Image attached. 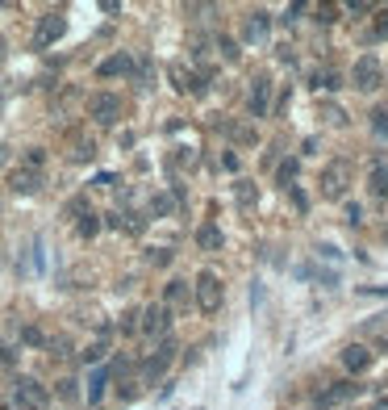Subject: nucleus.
<instances>
[{"label": "nucleus", "instance_id": "obj_1", "mask_svg": "<svg viewBox=\"0 0 388 410\" xmlns=\"http://www.w3.org/2000/svg\"><path fill=\"white\" fill-rule=\"evenodd\" d=\"M192 302H196L201 314H217V310H221L225 289H221V276H217L213 268H201V273H196V280H192Z\"/></svg>", "mask_w": 388, "mask_h": 410}, {"label": "nucleus", "instance_id": "obj_2", "mask_svg": "<svg viewBox=\"0 0 388 410\" xmlns=\"http://www.w3.org/2000/svg\"><path fill=\"white\" fill-rule=\"evenodd\" d=\"M122 113H126V105H122L117 92H92V96H88V118H92L96 126H117Z\"/></svg>", "mask_w": 388, "mask_h": 410}, {"label": "nucleus", "instance_id": "obj_3", "mask_svg": "<svg viewBox=\"0 0 388 410\" xmlns=\"http://www.w3.org/2000/svg\"><path fill=\"white\" fill-rule=\"evenodd\" d=\"M13 406H17V410H46V406H50V394H46L42 381H34V377H17V381H13Z\"/></svg>", "mask_w": 388, "mask_h": 410}, {"label": "nucleus", "instance_id": "obj_4", "mask_svg": "<svg viewBox=\"0 0 388 410\" xmlns=\"http://www.w3.org/2000/svg\"><path fill=\"white\" fill-rule=\"evenodd\" d=\"M346 188H351V164L346 159H330L322 168V197L326 201H343Z\"/></svg>", "mask_w": 388, "mask_h": 410}, {"label": "nucleus", "instance_id": "obj_5", "mask_svg": "<svg viewBox=\"0 0 388 410\" xmlns=\"http://www.w3.org/2000/svg\"><path fill=\"white\" fill-rule=\"evenodd\" d=\"M175 352H180V348H175L172 335H167V339H159V348L142 360V381H146V385H151V381H163V372L175 365Z\"/></svg>", "mask_w": 388, "mask_h": 410}, {"label": "nucleus", "instance_id": "obj_6", "mask_svg": "<svg viewBox=\"0 0 388 410\" xmlns=\"http://www.w3.org/2000/svg\"><path fill=\"white\" fill-rule=\"evenodd\" d=\"M138 331L151 339H167L172 335V310L163 302H151L146 310H138Z\"/></svg>", "mask_w": 388, "mask_h": 410}, {"label": "nucleus", "instance_id": "obj_7", "mask_svg": "<svg viewBox=\"0 0 388 410\" xmlns=\"http://www.w3.org/2000/svg\"><path fill=\"white\" fill-rule=\"evenodd\" d=\"M351 84L359 92H376L384 84V67H380V59L376 55H363V59H355V72H351Z\"/></svg>", "mask_w": 388, "mask_h": 410}, {"label": "nucleus", "instance_id": "obj_8", "mask_svg": "<svg viewBox=\"0 0 388 410\" xmlns=\"http://www.w3.org/2000/svg\"><path fill=\"white\" fill-rule=\"evenodd\" d=\"M67 34V17L63 13H42L38 17V30H34V50H46Z\"/></svg>", "mask_w": 388, "mask_h": 410}, {"label": "nucleus", "instance_id": "obj_9", "mask_svg": "<svg viewBox=\"0 0 388 410\" xmlns=\"http://www.w3.org/2000/svg\"><path fill=\"white\" fill-rule=\"evenodd\" d=\"M363 389H368V385H359V381H334V385L317 389V406H343V402H355Z\"/></svg>", "mask_w": 388, "mask_h": 410}, {"label": "nucleus", "instance_id": "obj_10", "mask_svg": "<svg viewBox=\"0 0 388 410\" xmlns=\"http://www.w3.org/2000/svg\"><path fill=\"white\" fill-rule=\"evenodd\" d=\"M96 76L100 80H134V55L129 50H117V55H109V59H100L96 63Z\"/></svg>", "mask_w": 388, "mask_h": 410}, {"label": "nucleus", "instance_id": "obj_11", "mask_svg": "<svg viewBox=\"0 0 388 410\" xmlns=\"http://www.w3.org/2000/svg\"><path fill=\"white\" fill-rule=\"evenodd\" d=\"M42 184H46V172H30V168H13V172H8V188H13L17 197H34Z\"/></svg>", "mask_w": 388, "mask_h": 410}, {"label": "nucleus", "instance_id": "obj_12", "mask_svg": "<svg viewBox=\"0 0 388 410\" xmlns=\"http://www.w3.org/2000/svg\"><path fill=\"white\" fill-rule=\"evenodd\" d=\"M247 109H251V118H267V113H271V80H267V76H259L255 84H251Z\"/></svg>", "mask_w": 388, "mask_h": 410}, {"label": "nucleus", "instance_id": "obj_13", "mask_svg": "<svg viewBox=\"0 0 388 410\" xmlns=\"http://www.w3.org/2000/svg\"><path fill=\"white\" fill-rule=\"evenodd\" d=\"M188 297H192V285H188V280L172 276V280L163 285V306H167V310H184V306H188Z\"/></svg>", "mask_w": 388, "mask_h": 410}, {"label": "nucleus", "instance_id": "obj_14", "mask_svg": "<svg viewBox=\"0 0 388 410\" xmlns=\"http://www.w3.org/2000/svg\"><path fill=\"white\" fill-rule=\"evenodd\" d=\"M267 30H271V13H263V8H255L251 17H247V25H242V38L247 42H267Z\"/></svg>", "mask_w": 388, "mask_h": 410}, {"label": "nucleus", "instance_id": "obj_15", "mask_svg": "<svg viewBox=\"0 0 388 410\" xmlns=\"http://www.w3.org/2000/svg\"><path fill=\"white\" fill-rule=\"evenodd\" d=\"M372 360H376V356H372L363 343H346V348H343V365H346V372H355V377H359V372H368Z\"/></svg>", "mask_w": 388, "mask_h": 410}, {"label": "nucleus", "instance_id": "obj_16", "mask_svg": "<svg viewBox=\"0 0 388 410\" xmlns=\"http://www.w3.org/2000/svg\"><path fill=\"white\" fill-rule=\"evenodd\" d=\"M196 247H201V251H221V247H225L221 227H217V222H205V227L196 230Z\"/></svg>", "mask_w": 388, "mask_h": 410}, {"label": "nucleus", "instance_id": "obj_17", "mask_svg": "<svg viewBox=\"0 0 388 410\" xmlns=\"http://www.w3.org/2000/svg\"><path fill=\"white\" fill-rule=\"evenodd\" d=\"M105 385H109V368H96V372L88 377V402H92V406L105 398Z\"/></svg>", "mask_w": 388, "mask_h": 410}, {"label": "nucleus", "instance_id": "obj_18", "mask_svg": "<svg viewBox=\"0 0 388 410\" xmlns=\"http://www.w3.org/2000/svg\"><path fill=\"white\" fill-rule=\"evenodd\" d=\"M172 210H175V197H172V193H155V197H151V210H146V214H151V218H167Z\"/></svg>", "mask_w": 388, "mask_h": 410}, {"label": "nucleus", "instance_id": "obj_19", "mask_svg": "<svg viewBox=\"0 0 388 410\" xmlns=\"http://www.w3.org/2000/svg\"><path fill=\"white\" fill-rule=\"evenodd\" d=\"M368 184H372V197H380V201H384V197H388V164H376Z\"/></svg>", "mask_w": 388, "mask_h": 410}, {"label": "nucleus", "instance_id": "obj_20", "mask_svg": "<svg viewBox=\"0 0 388 410\" xmlns=\"http://www.w3.org/2000/svg\"><path fill=\"white\" fill-rule=\"evenodd\" d=\"M76 234H80V239H96V234H100V214H92V210H88L84 218L76 222Z\"/></svg>", "mask_w": 388, "mask_h": 410}, {"label": "nucleus", "instance_id": "obj_21", "mask_svg": "<svg viewBox=\"0 0 388 410\" xmlns=\"http://www.w3.org/2000/svg\"><path fill=\"white\" fill-rule=\"evenodd\" d=\"M234 197H238V205H242V210H251V205L259 201V188L251 181H238V184H234Z\"/></svg>", "mask_w": 388, "mask_h": 410}, {"label": "nucleus", "instance_id": "obj_22", "mask_svg": "<svg viewBox=\"0 0 388 410\" xmlns=\"http://www.w3.org/2000/svg\"><path fill=\"white\" fill-rule=\"evenodd\" d=\"M17 168H30V172H42V168H46V151H42V147H30V151L21 155V164H17Z\"/></svg>", "mask_w": 388, "mask_h": 410}, {"label": "nucleus", "instance_id": "obj_23", "mask_svg": "<svg viewBox=\"0 0 388 410\" xmlns=\"http://www.w3.org/2000/svg\"><path fill=\"white\" fill-rule=\"evenodd\" d=\"M313 89H326V92L343 89V84H339V72H330V67H326V72H313Z\"/></svg>", "mask_w": 388, "mask_h": 410}, {"label": "nucleus", "instance_id": "obj_24", "mask_svg": "<svg viewBox=\"0 0 388 410\" xmlns=\"http://www.w3.org/2000/svg\"><path fill=\"white\" fill-rule=\"evenodd\" d=\"M122 230L126 234H142L146 230V214H122Z\"/></svg>", "mask_w": 388, "mask_h": 410}, {"label": "nucleus", "instance_id": "obj_25", "mask_svg": "<svg viewBox=\"0 0 388 410\" xmlns=\"http://www.w3.org/2000/svg\"><path fill=\"white\" fill-rule=\"evenodd\" d=\"M63 214H67V218H76V222H80V218H84V214H88V197H71V201H67V205H63Z\"/></svg>", "mask_w": 388, "mask_h": 410}, {"label": "nucleus", "instance_id": "obj_26", "mask_svg": "<svg viewBox=\"0 0 388 410\" xmlns=\"http://www.w3.org/2000/svg\"><path fill=\"white\" fill-rule=\"evenodd\" d=\"M146 264L167 268V264H172V251H167V247H151V251H146Z\"/></svg>", "mask_w": 388, "mask_h": 410}, {"label": "nucleus", "instance_id": "obj_27", "mask_svg": "<svg viewBox=\"0 0 388 410\" xmlns=\"http://www.w3.org/2000/svg\"><path fill=\"white\" fill-rule=\"evenodd\" d=\"M376 38H388V8H376V30L368 34V42H376Z\"/></svg>", "mask_w": 388, "mask_h": 410}, {"label": "nucleus", "instance_id": "obj_28", "mask_svg": "<svg viewBox=\"0 0 388 410\" xmlns=\"http://www.w3.org/2000/svg\"><path fill=\"white\" fill-rule=\"evenodd\" d=\"M21 343H30V348H42L46 335L38 331V326H34V322H30V326H21Z\"/></svg>", "mask_w": 388, "mask_h": 410}, {"label": "nucleus", "instance_id": "obj_29", "mask_svg": "<svg viewBox=\"0 0 388 410\" xmlns=\"http://www.w3.org/2000/svg\"><path fill=\"white\" fill-rule=\"evenodd\" d=\"M92 155H96V142H92V138H88V142H76V151H71V159H76V164H88Z\"/></svg>", "mask_w": 388, "mask_h": 410}, {"label": "nucleus", "instance_id": "obj_30", "mask_svg": "<svg viewBox=\"0 0 388 410\" xmlns=\"http://www.w3.org/2000/svg\"><path fill=\"white\" fill-rule=\"evenodd\" d=\"M217 50L225 55V63H238V42L234 38H217Z\"/></svg>", "mask_w": 388, "mask_h": 410}, {"label": "nucleus", "instance_id": "obj_31", "mask_svg": "<svg viewBox=\"0 0 388 410\" xmlns=\"http://www.w3.org/2000/svg\"><path fill=\"white\" fill-rule=\"evenodd\" d=\"M293 181H297V159L280 164V184H284V188H293Z\"/></svg>", "mask_w": 388, "mask_h": 410}, {"label": "nucleus", "instance_id": "obj_32", "mask_svg": "<svg viewBox=\"0 0 388 410\" xmlns=\"http://www.w3.org/2000/svg\"><path fill=\"white\" fill-rule=\"evenodd\" d=\"M59 398H63V402H76V398H80L76 381H59Z\"/></svg>", "mask_w": 388, "mask_h": 410}, {"label": "nucleus", "instance_id": "obj_33", "mask_svg": "<svg viewBox=\"0 0 388 410\" xmlns=\"http://www.w3.org/2000/svg\"><path fill=\"white\" fill-rule=\"evenodd\" d=\"M372 130H376V135H388V109H376V113H372Z\"/></svg>", "mask_w": 388, "mask_h": 410}, {"label": "nucleus", "instance_id": "obj_34", "mask_svg": "<svg viewBox=\"0 0 388 410\" xmlns=\"http://www.w3.org/2000/svg\"><path fill=\"white\" fill-rule=\"evenodd\" d=\"M100 360H105V343H92L84 352V365H100Z\"/></svg>", "mask_w": 388, "mask_h": 410}, {"label": "nucleus", "instance_id": "obj_35", "mask_svg": "<svg viewBox=\"0 0 388 410\" xmlns=\"http://www.w3.org/2000/svg\"><path fill=\"white\" fill-rule=\"evenodd\" d=\"M13 365H17V352H13V348L0 339V368H13Z\"/></svg>", "mask_w": 388, "mask_h": 410}, {"label": "nucleus", "instance_id": "obj_36", "mask_svg": "<svg viewBox=\"0 0 388 410\" xmlns=\"http://www.w3.org/2000/svg\"><path fill=\"white\" fill-rule=\"evenodd\" d=\"M138 331V310H126L122 314V335H134Z\"/></svg>", "mask_w": 388, "mask_h": 410}, {"label": "nucleus", "instance_id": "obj_37", "mask_svg": "<svg viewBox=\"0 0 388 410\" xmlns=\"http://www.w3.org/2000/svg\"><path fill=\"white\" fill-rule=\"evenodd\" d=\"M334 13H339L334 4H317V21H322V25H330V21H339Z\"/></svg>", "mask_w": 388, "mask_h": 410}, {"label": "nucleus", "instance_id": "obj_38", "mask_svg": "<svg viewBox=\"0 0 388 410\" xmlns=\"http://www.w3.org/2000/svg\"><path fill=\"white\" fill-rule=\"evenodd\" d=\"M113 184H117L113 172H100V176H96V188H113Z\"/></svg>", "mask_w": 388, "mask_h": 410}, {"label": "nucleus", "instance_id": "obj_39", "mask_svg": "<svg viewBox=\"0 0 388 410\" xmlns=\"http://www.w3.org/2000/svg\"><path fill=\"white\" fill-rule=\"evenodd\" d=\"M346 222H355V227H359V222H363V210H359V205H346Z\"/></svg>", "mask_w": 388, "mask_h": 410}, {"label": "nucleus", "instance_id": "obj_40", "mask_svg": "<svg viewBox=\"0 0 388 410\" xmlns=\"http://www.w3.org/2000/svg\"><path fill=\"white\" fill-rule=\"evenodd\" d=\"M301 13H305V4H288V8H284V21H297Z\"/></svg>", "mask_w": 388, "mask_h": 410}, {"label": "nucleus", "instance_id": "obj_41", "mask_svg": "<svg viewBox=\"0 0 388 410\" xmlns=\"http://www.w3.org/2000/svg\"><path fill=\"white\" fill-rule=\"evenodd\" d=\"M346 8H351V13H372L376 4H368V0H355V4H346Z\"/></svg>", "mask_w": 388, "mask_h": 410}, {"label": "nucleus", "instance_id": "obj_42", "mask_svg": "<svg viewBox=\"0 0 388 410\" xmlns=\"http://www.w3.org/2000/svg\"><path fill=\"white\" fill-rule=\"evenodd\" d=\"M293 201H297V210H309V201H305V193L293 184Z\"/></svg>", "mask_w": 388, "mask_h": 410}, {"label": "nucleus", "instance_id": "obj_43", "mask_svg": "<svg viewBox=\"0 0 388 410\" xmlns=\"http://www.w3.org/2000/svg\"><path fill=\"white\" fill-rule=\"evenodd\" d=\"M372 410H388V398H380V402H376V406H372Z\"/></svg>", "mask_w": 388, "mask_h": 410}, {"label": "nucleus", "instance_id": "obj_44", "mask_svg": "<svg viewBox=\"0 0 388 410\" xmlns=\"http://www.w3.org/2000/svg\"><path fill=\"white\" fill-rule=\"evenodd\" d=\"M4 155H8V147H0V164H4Z\"/></svg>", "mask_w": 388, "mask_h": 410}]
</instances>
